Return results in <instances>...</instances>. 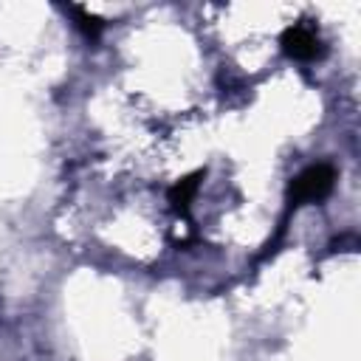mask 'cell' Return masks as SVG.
<instances>
[{"label": "cell", "instance_id": "cell-1", "mask_svg": "<svg viewBox=\"0 0 361 361\" xmlns=\"http://www.w3.org/2000/svg\"><path fill=\"white\" fill-rule=\"evenodd\" d=\"M333 166L327 164H313L305 172H299L290 186H288V197L293 203H307V200H322L330 189H333Z\"/></svg>", "mask_w": 361, "mask_h": 361}, {"label": "cell", "instance_id": "cell-2", "mask_svg": "<svg viewBox=\"0 0 361 361\" xmlns=\"http://www.w3.org/2000/svg\"><path fill=\"white\" fill-rule=\"evenodd\" d=\"M319 45H322V42H319L316 31L307 28V25H302V23L285 28V34H282V51H285L290 59H313V56L322 51Z\"/></svg>", "mask_w": 361, "mask_h": 361}, {"label": "cell", "instance_id": "cell-3", "mask_svg": "<svg viewBox=\"0 0 361 361\" xmlns=\"http://www.w3.org/2000/svg\"><path fill=\"white\" fill-rule=\"evenodd\" d=\"M197 178H200V172H195V175L178 180V183L169 189V203H175V206H186V203L192 200V195L197 192Z\"/></svg>", "mask_w": 361, "mask_h": 361}, {"label": "cell", "instance_id": "cell-4", "mask_svg": "<svg viewBox=\"0 0 361 361\" xmlns=\"http://www.w3.org/2000/svg\"><path fill=\"white\" fill-rule=\"evenodd\" d=\"M73 14H76V20H79V28L87 34V37H96L99 31H102V23H99V17H93V14H87L85 8H71Z\"/></svg>", "mask_w": 361, "mask_h": 361}]
</instances>
